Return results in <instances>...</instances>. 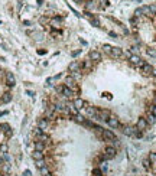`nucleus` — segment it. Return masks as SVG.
<instances>
[{"mask_svg": "<svg viewBox=\"0 0 156 176\" xmlns=\"http://www.w3.org/2000/svg\"><path fill=\"white\" fill-rule=\"evenodd\" d=\"M117 155V149L113 147V146H106L104 150H103V159L104 160H110V159H114Z\"/></svg>", "mask_w": 156, "mask_h": 176, "instance_id": "f257e3e1", "label": "nucleus"}, {"mask_svg": "<svg viewBox=\"0 0 156 176\" xmlns=\"http://www.w3.org/2000/svg\"><path fill=\"white\" fill-rule=\"evenodd\" d=\"M129 61H130V64L133 65V67H136V68H142L143 65L146 64L139 55H135V54H131V55L129 56Z\"/></svg>", "mask_w": 156, "mask_h": 176, "instance_id": "f03ea898", "label": "nucleus"}, {"mask_svg": "<svg viewBox=\"0 0 156 176\" xmlns=\"http://www.w3.org/2000/svg\"><path fill=\"white\" fill-rule=\"evenodd\" d=\"M100 134H101V139H103V140H104V142H106L107 144H108V143H110L111 140L117 139V137L114 136V133H113V130H106V128H103Z\"/></svg>", "mask_w": 156, "mask_h": 176, "instance_id": "7ed1b4c3", "label": "nucleus"}, {"mask_svg": "<svg viewBox=\"0 0 156 176\" xmlns=\"http://www.w3.org/2000/svg\"><path fill=\"white\" fill-rule=\"evenodd\" d=\"M61 95L64 97V98H66V100H70V98H77V95H75V93L71 90V88H68V87H65L64 85V88H62V91H61Z\"/></svg>", "mask_w": 156, "mask_h": 176, "instance_id": "20e7f679", "label": "nucleus"}, {"mask_svg": "<svg viewBox=\"0 0 156 176\" xmlns=\"http://www.w3.org/2000/svg\"><path fill=\"white\" fill-rule=\"evenodd\" d=\"M136 131H137V128H136V127H131V126H124V127H121V133H123L124 136L135 137Z\"/></svg>", "mask_w": 156, "mask_h": 176, "instance_id": "39448f33", "label": "nucleus"}, {"mask_svg": "<svg viewBox=\"0 0 156 176\" xmlns=\"http://www.w3.org/2000/svg\"><path fill=\"white\" fill-rule=\"evenodd\" d=\"M107 124L110 126L111 130H114V128H119L120 127V120L116 116H110V118L107 120Z\"/></svg>", "mask_w": 156, "mask_h": 176, "instance_id": "423d86ee", "label": "nucleus"}, {"mask_svg": "<svg viewBox=\"0 0 156 176\" xmlns=\"http://www.w3.org/2000/svg\"><path fill=\"white\" fill-rule=\"evenodd\" d=\"M80 65H81V72H88L93 69V61H90V59L82 61Z\"/></svg>", "mask_w": 156, "mask_h": 176, "instance_id": "0eeeda50", "label": "nucleus"}, {"mask_svg": "<svg viewBox=\"0 0 156 176\" xmlns=\"http://www.w3.org/2000/svg\"><path fill=\"white\" fill-rule=\"evenodd\" d=\"M88 59L93 62H100L101 61V52L100 51H91L88 54Z\"/></svg>", "mask_w": 156, "mask_h": 176, "instance_id": "6e6552de", "label": "nucleus"}, {"mask_svg": "<svg viewBox=\"0 0 156 176\" xmlns=\"http://www.w3.org/2000/svg\"><path fill=\"white\" fill-rule=\"evenodd\" d=\"M123 56V49L117 48V46H113L111 48V54H110V58H114V59H119Z\"/></svg>", "mask_w": 156, "mask_h": 176, "instance_id": "1a4fd4ad", "label": "nucleus"}, {"mask_svg": "<svg viewBox=\"0 0 156 176\" xmlns=\"http://www.w3.org/2000/svg\"><path fill=\"white\" fill-rule=\"evenodd\" d=\"M110 116H111V113L108 111V110H98V120H101V121H106L107 123V120L110 118Z\"/></svg>", "mask_w": 156, "mask_h": 176, "instance_id": "9d476101", "label": "nucleus"}, {"mask_svg": "<svg viewBox=\"0 0 156 176\" xmlns=\"http://www.w3.org/2000/svg\"><path fill=\"white\" fill-rule=\"evenodd\" d=\"M5 82H6L7 87H15V84H16V78H15V75H13L12 72H6Z\"/></svg>", "mask_w": 156, "mask_h": 176, "instance_id": "9b49d317", "label": "nucleus"}, {"mask_svg": "<svg viewBox=\"0 0 156 176\" xmlns=\"http://www.w3.org/2000/svg\"><path fill=\"white\" fill-rule=\"evenodd\" d=\"M68 71H70L71 74L81 71V65H80V62H78V61H72V62L68 65Z\"/></svg>", "mask_w": 156, "mask_h": 176, "instance_id": "f8f14e48", "label": "nucleus"}, {"mask_svg": "<svg viewBox=\"0 0 156 176\" xmlns=\"http://www.w3.org/2000/svg\"><path fill=\"white\" fill-rule=\"evenodd\" d=\"M87 116L90 117V118H96L98 116V108L97 107H93V105L87 107Z\"/></svg>", "mask_w": 156, "mask_h": 176, "instance_id": "ddd939ff", "label": "nucleus"}, {"mask_svg": "<svg viewBox=\"0 0 156 176\" xmlns=\"http://www.w3.org/2000/svg\"><path fill=\"white\" fill-rule=\"evenodd\" d=\"M146 127H147L146 118H145V117H139V120H137V123H136V128H137L139 131H143V130H146Z\"/></svg>", "mask_w": 156, "mask_h": 176, "instance_id": "4468645a", "label": "nucleus"}, {"mask_svg": "<svg viewBox=\"0 0 156 176\" xmlns=\"http://www.w3.org/2000/svg\"><path fill=\"white\" fill-rule=\"evenodd\" d=\"M38 127H39L42 131H45V130L49 127V120H46L45 117H43V118H39V120H38Z\"/></svg>", "mask_w": 156, "mask_h": 176, "instance_id": "2eb2a0df", "label": "nucleus"}, {"mask_svg": "<svg viewBox=\"0 0 156 176\" xmlns=\"http://www.w3.org/2000/svg\"><path fill=\"white\" fill-rule=\"evenodd\" d=\"M0 131H2V133H5L6 137H10V136H12V128H10V126H9L7 123H3L2 126H0Z\"/></svg>", "mask_w": 156, "mask_h": 176, "instance_id": "dca6fc26", "label": "nucleus"}, {"mask_svg": "<svg viewBox=\"0 0 156 176\" xmlns=\"http://www.w3.org/2000/svg\"><path fill=\"white\" fill-rule=\"evenodd\" d=\"M72 105H74V108H75V110H80V108H82V107L85 105V103H84V100H82V98H78V97H77V98H74V100H72Z\"/></svg>", "mask_w": 156, "mask_h": 176, "instance_id": "f3484780", "label": "nucleus"}, {"mask_svg": "<svg viewBox=\"0 0 156 176\" xmlns=\"http://www.w3.org/2000/svg\"><path fill=\"white\" fill-rule=\"evenodd\" d=\"M33 147H35V150H38V152H43L46 149V144L43 143V142H40V140H36L35 143H33Z\"/></svg>", "mask_w": 156, "mask_h": 176, "instance_id": "a211bd4d", "label": "nucleus"}, {"mask_svg": "<svg viewBox=\"0 0 156 176\" xmlns=\"http://www.w3.org/2000/svg\"><path fill=\"white\" fill-rule=\"evenodd\" d=\"M61 23H62V17L61 16H55V17L51 19V26H54V28H59Z\"/></svg>", "mask_w": 156, "mask_h": 176, "instance_id": "6ab92c4d", "label": "nucleus"}, {"mask_svg": "<svg viewBox=\"0 0 156 176\" xmlns=\"http://www.w3.org/2000/svg\"><path fill=\"white\" fill-rule=\"evenodd\" d=\"M142 71H143L145 75H152V72H153V67H152L150 64H145L143 67H142Z\"/></svg>", "mask_w": 156, "mask_h": 176, "instance_id": "aec40b11", "label": "nucleus"}, {"mask_svg": "<svg viewBox=\"0 0 156 176\" xmlns=\"http://www.w3.org/2000/svg\"><path fill=\"white\" fill-rule=\"evenodd\" d=\"M32 157H33V160H40V159H45V155H43V152L33 150V153H32Z\"/></svg>", "mask_w": 156, "mask_h": 176, "instance_id": "412c9836", "label": "nucleus"}, {"mask_svg": "<svg viewBox=\"0 0 156 176\" xmlns=\"http://www.w3.org/2000/svg\"><path fill=\"white\" fill-rule=\"evenodd\" d=\"M0 101H2L3 104L10 103V101H12V94H10V93H5V94L2 95V98H0Z\"/></svg>", "mask_w": 156, "mask_h": 176, "instance_id": "4be33fe9", "label": "nucleus"}, {"mask_svg": "<svg viewBox=\"0 0 156 176\" xmlns=\"http://www.w3.org/2000/svg\"><path fill=\"white\" fill-rule=\"evenodd\" d=\"M88 20H90V23L93 25V26H100V20L97 19V17H94L93 15H88Z\"/></svg>", "mask_w": 156, "mask_h": 176, "instance_id": "5701e85b", "label": "nucleus"}, {"mask_svg": "<svg viewBox=\"0 0 156 176\" xmlns=\"http://www.w3.org/2000/svg\"><path fill=\"white\" fill-rule=\"evenodd\" d=\"M35 165H36V167H38V169H42V167H45V166H48V163H46V159H40V160H35Z\"/></svg>", "mask_w": 156, "mask_h": 176, "instance_id": "b1692460", "label": "nucleus"}, {"mask_svg": "<svg viewBox=\"0 0 156 176\" xmlns=\"http://www.w3.org/2000/svg\"><path fill=\"white\" fill-rule=\"evenodd\" d=\"M145 118H146V121H147V126H152V124H155V118H156V117H155L152 113H147V116H146Z\"/></svg>", "mask_w": 156, "mask_h": 176, "instance_id": "393cba45", "label": "nucleus"}, {"mask_svg": "<svg viewBox=\"0 0 156 176\" xmlns=\"http://www.w3.org/2000/svg\"><path fill=\"white\" fill-rule=\"evenodd\" d=\"M72 118H74V121H75V123H78V124H84V123H85V118H84L81 114H75Z\"/></svg>", "mask_w": 156, "mask_h": 176, "instance_id": "a878e982", "label": "nucleus"}, {"mask_svg": "<svg viewBox=\"0 0 156 176\" xmlns=\"http://www.w3.org/2000/svg\"><path fill=\"white\" fill-rule=\"evenodd\" d=\"M140 10H142V15H143V16H152V13H150V7H149V6H142Z\"/></svg>", "mask_w": 156, "mask_h": 176, "instance_id": "bb28decb", "label": "nucleus"}, {"mask_svg": "<svg viewBox=\"0 0 156 176\" xmlns=\"http://www.w3.org/2000/svg\"><path fill=\"white\" fill-rule=\"evenodd\" d=\"M142 165H143V167H145L146 170H150V169H152V163H150V160H149L147 157H146V159H143Z\"/></svg>", "mask_w": 156, "mask_h": 176, "instance_id": "cd10ccee", "label": "nucleus"}, {"mask_svg": "<svg viewBox=\"0 0 156 176\" xmlns=\"http://www.w3.org/2000/svg\"><path fill=\"white\" fill-rule=\"evenodd\" d=\"M100 169H101V172H103V173H104V172H107L108 166H107V162H106V160H101V163H100Z\"/></svg>", "mask_w": 156, "mask_h": 176, "instance_id": "c85d7f7f", "label": "nucleus"}, {"mask_svg": "<svg viewBox=\"0 0 156 176\" xmlns=\"http://www.w3.org/2000/svg\"><path fill=\"white\" fill-rule=\"evenodd\" d=\"M111 48H113V46H110V45H107V43H106V45H103V51L110 56V54H111Z\"/></svg>", "mask_w": 156, "mask_h": 176, "instance_id": "c756f323", "label": "nucleus"}, {"mask_svg": "<svg viewBox=\"0 0 156 176\" xmlns=\"http://www.w3.org/2000/svg\"><path fill=\"white\" fill-rule=\"evenodd\" d=\"M39 172H40V176H43V175H48V173H51V170H49V167H48V166H45V167L39 169Z\"/></svg>", "mask_w": 156, "mask_h": 176, "instance_id": "7c9ffc66", "label": "nucleus"}, {"mask_svg": "<svg viewBox=\"0 0 156 176\" xmlns=\"http://www.w3.org/2000/svg\"><path fill=\"white\" fill-rule=\"evenodd\" d=\"M147 159L150 160V163H152V165H153V163H156V153H149Z\"/></svg>", "mask_w": 156, "mask_h": 176, "instance_id": "2f4dec72", "label": "nucleus"}, {"mask_svg": "<svg viewBox=\"0 0 156 176\" xmlns=\"http://www.w3.org/2000/svg\"><path fill=\"white\" fill-rule=\"evenodd\" d=\"M93 176H104V173L101 172L100 167H96V169L93 170Z\"/></svg>", "mask_w": 156, "mask_h": 176, "instance_id": "473e14b6", "label": "nucleus"}, {"mask_svg": "<svg viewBox=\"0 0 156 176\" xmlns=\"http://www.w3.org/2000/svg\"><path fill=\"white\" fill-rule=\"evenodd\" d=\"M71 77H72L74 79H81L82 74H81V71H78V72H74V74H71Z\"/></svg>", "mask_w": 156, "mask_h": 176, "instance_id": "72a5a7b5", "label": "nucleus"}, {"mask_svg": "<svg viewBox=\"0 0 156 176\" xmlns=\"http://www.w3.org/2000/svg\"><path fill=\"white\" fill-rule=\"evenodd\" d=\"M146 52H147V55H150V56H153V58H156V51L155 49H146Z\"/></svg>", "mask_w": 156, "mask_h": 176, "instance_id": "f704fd0d", "label": "nucleus"}, {"mask_svg": "<svg viewBox=\"0 0 156 176\" xmlns=\"http://www.w3.org/2000/svg\"><path fill=\"white\" fill-rule=\"evenodd\" d=\"M149 113H152V114H153V116L156 117V105H155V104L149 107Z\"/></svg>", "mask_w": 156, "mask_h": 176, "instance_id": "c9c22d12", "label": "nucleus"}, {"mask_svg": "<svg viewBox=\"0 0 156 176\" xmlns=\"http://www.w3.org/2000/svg\"><path fill=\"white\" fill-rule=\"evenodd\" d=\"M130 23H131L133 26H136V25L139 23V17H131V19H130Z\"/></svg>", "mask_w": 156, "mask_h": 176, "instance_id": "e433bc0d", "label": "nucleus"}, {"mask_svg": "<svg viewBox=\"0 0 156 176\" xmlns=\"http://www.w3.org/2000/svg\"><path fill=\"white\" fill-rule=\"evenodd\" d=\"M0 152H2V153H6V152H7V144H6V143L0 144Z\"/></svg>", "mask_w": 156, "mask_h": 176, "instance_id": "4c0bfd02", "label": "nucleus"}, {"mask_svg": "<svg viewBox=\"0 0 156 176\" xmlns=\"http://www.w3.org/2000/svg\"><path fill=\"white\" fill-rule=\"evenodd\" d=\"M85 7H87V9H93V7H96V5H94V2H87Z\"/></svg>", "mask_w": 156, "mask_h": 176, "instance_id": "58836bf2", "label": "nucleus"}, {"mask_svg": "<svg viewBox=\"0 0 156 176\" xmlns=\"http://www.w3.org/2000/svg\"><path fill=\"white\" fill-rule=\"evenodd\" d=\"M5 78H6V72L3 69H0V81H5Z\"/></svg>", "mask_w": 156, "mask_h": 176, "instance_id": "ea45409f", "label": "nucleus"}, {"mask_svg": "<svg viewBox=\"0 0 156 176\" xmlns=\"http://www.w3.org/2000/svg\"><path fill=\"white\" fill-rule=\"evenodd\" d=\"M149 7H150V13H152V16L156 15V5H152V6H149Z\"/></svg>", "mask_w": 156, "mask_h": 176, "instance_id": "a19ab883", "label": "nucleus"}, {"mask_svg": "<svg viewBox=\"0 0 156 176\" xmlns=\"http://www.w3.org/2000/svg\"><path fill=\"white\" fill-rule=\"evenodd\" d=\"M101 3H103V6L106 7V6L108 5V0H101Z\"/></svg>", "mask_w": 156, "mask_h": 176, "instance_id": "79ce46f5", "label": "nucleus"}, {"mask_svg": "<svg viewBox=\"0 0 156 176\" xmlns=\"http://www.w3.org/2000/svg\"><path fill=\"white\" fill-rule=\"evenodd\" d=\"M152 75H153V77L156 78V69H153V72H152Z\"/></svg>", "mask_w": 156, "mask_h": 176, "instance_id": "37998d69", "label": "nucleus"}, {"mask_svg": "<svg viewBox=\"0 0 156 176\" xmlns=\"http://www.w3.org/2000/svg\"><path fill=\"white\" fill-rule=\"evenodd\" d=\"M74 2H77V3H80V2H82V0H74Z\"/></svg>", "mask_w": 156, "mask_h": 176, "instance_id": "c03bdc74", "label": "nucleus"}, {"mask_svg": "<svg viewBox=\"0 0 156 176\" xmlns=\"http://www.w3.org/2000/svg\"><path fill=\"white\" fill-rule=\"evenodd\" d=\"M43 176H52V173H48V175H43Z\"/></svg>", "mask_w": 156, "mask_h": 176, "instance_id": "a18cd8bd", "label": "nucleus"}, {"mask_svg": "<svg viewBox=\"0 0 156 176\" xmlns=\"http://www.w3.org/2000/svg\"><path fill=\"white\" fill-rule=\"evenodd\" d=\"M38 2H39V3H40V2H43V0H38Z\"/></svg>", "mask_w": 156, "mask_h": 176, "instance_id": "49530a36", "label": "nucleus"}, {"mask_svg": "<svg viewBox=\"0 0 156 176\" xmlns=\"http://www.w3.org/2000/svg\"><path fill=\"white\" fill-rule=\"evenodd\" d=\"M155 105H156V100H155Z\"/></svg>", "mask_w": 156, "mask_h": 176, "instance_id": "de8ad7c7", "label": "nucleus"}, {"mask_svg": "<svg viewBox=\"0 0 156 176\" xmlns=\"http://www.w3.org/2000/svg\"><path fill=\"white\" fill-rule=\"evenodd\" d=\"M0 104H2V101H0Z\"/></svg>", "mask_w": 156, "mask_h": 176, "instance_id": "09e8293b", "label": "nucleus"}]
</instances>
